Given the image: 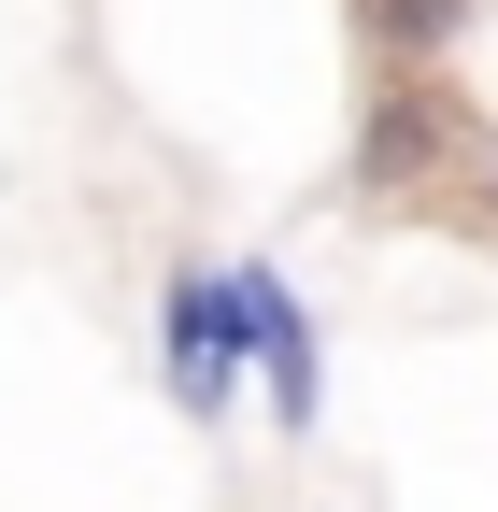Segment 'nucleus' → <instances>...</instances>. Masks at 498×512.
I'll use <instances>...</instances> for the list:
<instances>
[{
  "label": "nucleus",
  "mask_w": 498,
  "mask_h": 512,
  "mask_svg": "<svg viewBox=\"0 0 498 512\" xmlns=\"http://www.w3.org/2000/svg\"><path fill=\"white\" fill-rule=\"evenodd\" d=\"M157 384L185 427H228L242 399H257V342H242V299L214 256H171L157 271Z\"/></svg>",
  "instance_id": "f03ea898"
},
{
  "label": "nucleus",
  "mask_w": 498,
  "mask_h": 512,
  "mask_svg": "<svg viewBox=\"0 0 498 512\" xmlns=\"http://www.w3.org/2000/svg\"><path fill=\"white\" fill-rule=\"evenodd\" d=\"M470 185H484V214H498V128H484V171H470Z\"/></svg>",
  "instance_id": "39448f33"
},
{
  "label": "nucleus",
  "mask_w": 498,
  "mask_h": 512,
  "mask_svg": "<svg viewBox=\"0 0 498 512\" xmlns=\"http://www.w3.org/2000/svg\"><path fill=\"white\" fill-rule=\"evenodd\" d=\"M228 299H242V342H257V399H271V427H314L328 356H314V299L285 285V256H228Z\"/></svg>",
  "instance_id": "7ed1b4c3"
},
{
  "label": "nucleus",
  "mask_w": 498,
  "mask_h": 512,
  "mask_svg": "<svg viewBox=\"0 0 498 512\" xmlns=\"http://www.w3.org/2000/svg\"><path fill=\"white\" fill-rule=\"evenodd\" d=\"M470 15H484V0H342V29H356V57H370V86H427V72L470 43Z\"/></svg>",
  "instance_id": "20e7f679"
},
{
  "label": "nucleus",
  "mask_w": 498,
  "mask_h": 512,
  "mask_svg": "<svg viewBox=\"0 0 498 512\" xmlns=\"http://www.w3.org/2000/svg\"><path fill=\"white\" fill-rule=\"evenodd\" d=\"M456 171H484V128H470V100L442 72L427 86H356V128H342V200L356 214L456 200Z\"/></svg>",
  "instance_id": "f257e3e1"
}]
</instances>
